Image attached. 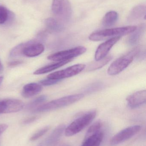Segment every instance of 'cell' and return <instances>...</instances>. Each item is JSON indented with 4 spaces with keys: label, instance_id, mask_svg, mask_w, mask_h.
<instances>
[{
    "label": "cell",
    "instance_id": "14",
    "mask_svg": "<svg viewBox=\"0 0 146 146\" xmlns=\"http://www.w3.org/2000/svg\"><path fill=\"white\" fill-rule=\"evenodd\" d=\"M42 88L41 84L37 83H29L24 86L21 94L24 98H31L40 93Z\"/></svg>",
    "mask_w": 146,
    "mask_h": 146
},
{
    "label": "cell",
    "instance_id": "16",
    "mask_svg": "<svg viewBox=\"0 0 146 146\" xmlns=\"http://www.w3.org/2000/svg\"><path fill=\"white\" fill-rule=\"evenodd\" d=\"M72 60H67L59 61L56 63L50 64L48 66H45L35 71L34 72V74L39 75L45 73L50 72L55 69H58L59 68L67 64L71 61Z\"/></svg>",
    "mask_w": 146,
    "mask_h": 146
},
{
    "label": "cell",
    "instance_id": "4",
    "mask_svg": "<svg viewBox=\"0 0 146 146\" xmlns=\"http://www.w3.org/2000/svg\"><path fill=\"white\" fill-rule=\"evenodd\" d=\"M52 11L59 19L67 21L72 15V8L69 0H53Z\"/></svg>",
    "mask_w": 146,
    "mask_h": 146
},
{
    "label": "cell",
    "instance_id": "24",
    "mask_svg": "<svg viewBox=\"0 0 146 146\" xmlns=\"http://www.w3.org/2000/svg\"><path fill=\"white\" fill-rule=\"evenodd\" d=\"M49 129V127H45L41 129L38 130L31 137L30 140L31 141H34L37 140L38 139L42 137V136L45 134L48 130Z\"/></svg>",
    "mask_w": 146,
    "mask_h": 146
},
{
    "label": "cell",
    "instance_id": "15",
    "mask_svg": "<svg viewBox=\"0 0 146 146\" xmlns=\"http://www.w3.org/2000/svg\"><path fill=\"white\" fill-rule=\"evenodd\" d=\"M104 137L103 133L101 131L91 136L85 138L81 146H99Z\"/></svg>",
    "mask_w": 146,
    "mask_h": 146
},
{
    "label": "cell",
    "instance_id": "11",
    "mask_svg": "<svg viewBox=\"0 0 146 146\" xmlns=\"http://www.w3.org/2000/svg\"><path fill=\"white\" fill-rule=\"evenodd\" d=\"M121 36L115 37L100 44L95 52V61L99 60L107 56L111 48L121 39Z\"/></svg>",
    "mask_w": 146,
    "mask_h": 146
},
{
    "label": "cell",
    "instance_id": "25",
    "mask_svg": "<svg viewBox=\"0 0 146 146\" xmlns=\"http://www.w3.org/2000/svg\"><path fill=\"white\" fill-rule=\"evenodd\" d=\"M142 27H140L139 29H136L135 30V32L134 31V33H133L132 35H131V36L129 38V42L130 43L133 44L135 43L138 40H139V38L140 36L141 35V33L142 32Z\"/></svg>",
    "mask_w": 146,
    "mask_h": 146
},
{
    "label": "cell",
    "instance_id": "32",
    "mask_svg": "<svg viewBox=\"0 0 146 146\" xmlns=\"http://www.w3.org/2000/svg\"><path fill=\"white\" fill-rule=\"evenodd\" d=\"M61 146H70L69 145H62Z\"/></svg>",
    "mask_w": 146,
    "mask_h": 146
},
{
    "label": "cell",
    "instance_id": "26",
    "mask_svg": "<svg viewBox=\"0 0 146 146\" xmlns=\"http://www.w3.org/2000/svg\"><path fill=\"white\" fill-rule=\"evenodd\" d=\"M61 81V80H54V79H51L47 78L45 80H42L40 82L41 85H43L45 86H51L58 83Z\"/></svg>",
    "mask_w": 146,
    "mask_h": 146
},
{
    "label": "cell",
    "instance_id": "5",
    "mask_svg": "<svg viewBox=\"0 0 146 146\" xmlns=\"http://www.w3.org/2000/svg\"><path fill=\"white\" fill-rule=\"evenodd\" d=\"M87 51V48L84 46H79L67 50H63L50 55L48 60L54 61H61L67 60H72L73 58L83 54Z\"/></svg>",
    "mask_w": 146,
    "mask_h": 146
},
{
    "label": "cell",
    "instance_id": "10",
    "mask_svg": "<svg viewBox=\"0 0 146 146\" xmlns=\"http://www.w3.org/2000/svg\"><path fill=\"white\" fill-rule=\"evenodd\" d=\"M44 49V46L42 44L35 40H31L24 43L22 55L27 57H35L41 54Z\"/></svg>",
    "mask_w": 146,
    "mask_h": 146
},
{
    "label": "cell",
    "instance_id": "6",
    "mask_svg": "<svg viewBox=\"0 0 146 146\" xmlns=\"http://www.w3.org/2000/svg\"><path fill=\"white\" fill-rule=\"evenodd\" d=\"M141 128V127L139 125H135L129 127L121 130L114 135L111 139L110 142L111 145H117L128 140L138 133Z\"/></svg>",
    "mask_w": 146,
    "mask_h": 146
},
{
    "label": "cell",
    "instance_id": "21",
    "mask_svg": "<svg viewBox=\"0 0 146 146\" xmlns=\"http://www.w3.org/2000/svg\"><path fill=\"white\" fill-rule=\"evenodd\" d=\"M111 59V56H106L105 58L102 60L96 61V62L92 63L90 65L89 69L90 71H92V70H96L99 69L103 67L105 65H106L108 62H109Z\"/></svg>",
    "mask_w": 146,
    "mask_h": 146
},
{
    "label": "cell",
    "instance_id": "3",
    "mask_svg": "<svg viewBox=\"0 0 146 146\" xmlns=\"http://www.w3.org/2000/svg\"><path fill=\"white\" fill-rule=\"evenodd\" d=\"M97 111H90L76 119L65 128L66 136H72L82 131L92 122L96 117Z\"/></svg>",
    "mask_w": 146,
    "mask_h": 146
},
{
    "label": "cell",
    "instance_id": "27",
    "mask_svg": "<svg viewBox=\"0 0 146 146\" xmlns=\"http://www.w3.org/2000/svg\"><path fill=\"white\" fill-rule=\"evenodd\" d=\"M38 117L37 116H33L32 117H28L23 121V123L25 124H29L35 121L37 119Z\"/></svg>",
    "mask_w": 146,
    "mask_h": 146
},
{
    "label": "cell",
    "instance_id": "18",
    "mask_svg": "<svg viewBox=\"0 0 146 146\" xmlns=\"http://www.w3.org/2000/svg\"><path fill=\"white\" fill-rule=\"evenodd\" d=\"M45 25L49 30L56 32L61 31L64 28V26L60 21L53 18L46 19Z\"/></svg>",
    "mask_w": 146,
    "mask_h": 146
},
{
    "label": "cell",
    "instance_id": "30",
    "mask_svg": "<svg viewBox=\"0 0 146 146\" xmlns=\"http://www.w3.org/2000/svg\"><path fill=\"white\" fill-rule=\"evenodd\" d=\"M3 71V67L2 64L1 60H0V73H1Z\"/></svg>",
    "mask_w": 146,
    "mask_h": 146
},
{
    "label": "cell",
    "instance_id": "19",
    "mask_svg": "<svg viewBox=\"0 0 146 146\" xmlns=\"http://www.w3.org/2000/svg\"><path fill=\"white\" fill-rule=\"evenodd\" d=\"M118 13L115 11L108 12L104 17L102 24L105 27H109L115 25L118 19Z\"/></svg>",
    "mask_w": 146,
    "mask_h": 146
},
{
    "label": "cell",
    "instance_id": "20",
    "mask_svg": "<svg viewBox=\"0 0 146 146\" xmlns=\"http://www.w3.org/2000/svg\"><path fill=\"white\" fill-rule=\"evenodd\" d=\"M146 13V7L144 5L136 6L132 10L129 19V20H135L142 18Z\"/></svg>",
    "mask_w": 146,
    "mask_h": 146
},
{
    "label": "cell",
    "instance_id": "17",
    "mask_svg": "<svg viewBox=\"0 0 146 146\" xmlns=\"http://www.w3.org/2000/svg\"><path fill=\"white\" fill-rule=\"evenodd\" d=\"M14 18L13 13L6 7L0 5V25L10 23L13 21Z\"/></svg>",
    "mask_w": 146,
    "mask_h": 146
},
{
    "label": "cell",
    "instance_id": "2",
    "mask_svg": "<svg viewBox=\"0 0 146 146\" xmlns=\"http://www.w3.org/2000/svg\"><path fill=\"white\" fill-rule=\"evenodd\" d=\"M137 29L135 26H129L124 27L111 28L98 31L93 33L90 35L89 39L92 41L98 42L108 38L121 36L132 33Z\"/></svg>",
    "mask_w": 146,
    "mask_h": 146
},
{
    "label": "cell",
    "instance_id": "8",
    "mask_svg": "<svg viewBox=\"0 0 146 146\" xmlns=\"http://www.w3.org/2000/svg\"><path fill=\"white\" fill-rule=\"evenodd\" d=\"M133 60V56L131 55L120 57L111 64L107 72L110 76L118 74L128 67Z\"/></svg>",
    "mask_w": 146,
    "mask_h": 146
},
{
    "label": "cell",
    "instance_id": "22",
    "mask_svg": "<svg viewBox=\"0 0 146 146\" xmlns=\"http://www.w3.org/2000/svg\"><path fill=\"white\" fill-rule=\"evenodd\" d=\"M101 127H102V123L100 121H97L94 123L88 129L85 138H87L101 131Z\"/></svg>",
    "mask_w": 146,
    "mask_h": 146
},
{
    "label": "cell",
    "instance_id": "23",
    "mask_svg": "<svg viewBox=\"0 0 146 146\" xmlns=\"http://www.w3.org/2000/svg\"><path fill=\"white\" fill-rule=\"evenodd\" d=\"M46 98H47V97L45 95H42V96H39L31 101V103L28 105V107L27 108L30 109L34 108V107L38 106L39 105H40V104L43 103L46 100Z\"/></svg>",
    "mask_w": 146,
    "mask_h": 146
},
{
    "label": "cell",
    "instance_id": "31",
    "mask_svg": "<svg viewBox=\"0 0 146 146\" xmlns=\"http://www.w3.org/2000/svg\"><path fill=\"white\" fill-rule=\"evenodd\" d=\"M3 80V77L0 76V85H1L2 82Z\"/></svg>",
    "mask_w": 146,
    "mask_h": 146
},
{
    "label": "cell",
    "instance_id": "28",
    "mask_svg": "<svg viewBox=\"0 0 146 146\" xmlns=\"http://www.w3.org/2000/svg\"><path fill=\"white\" fill-rule=\"evenodd\" d=\"M22 63L21 61L16 60L11 61L8 63L9 66H19L20 64H21Z\"/></svg>",
    "mask_w": 146,
    "mask_h": 146
},
{
    "label": "cell",
    "instance_id": "12",
    "mask_svg": "<svg viewBox=\"0 0 146 146\" xmlns=\"http://www.w3.org/2000/svg\"><path fill=\"white\" fill-rule=\"evenodd\" d=\"M127 100L130 108L134 109L139 107L145 103L146 90H141L127 97Z\"/></svg>",
    "mask_w": 146,
    "mask_h": 146
},
{
    "label": "cell",
    "instance_id": "1",
    "mask_svg": "<svg viewBox=\"0 0 146 146\" xmlns=\"http://www.w3.org/2000/svg\"><path fill=\"white\" fill-rule=\"evenodd\" d=\"M84 97V94H79L63 97L37 106L33 111L34 112H44L54 110L72 104Z\"/></svg>",
    "mask_w": 146,
    "mask_h": 146
},
{
    "label": "cell",
    "instance_id": "13",
    "mask_svg": "<svg viewBox=\"0 0 146 146\" xmlns=\"http://www.w3.org/2000/svg\"><path fill=\"white\" fill-rule=\"evenodd\" d=\"M65 125L62 124L57 127L45 141L46 146H55L57 145L65 131Z\"/></svg>",
    "mask_w": 146,
    "mask_h": 146
},
{
    "label": "cell",
    "instance_id": "9",
    "mask_svg": "<svg viewBox=\"0 0 146 146\" xmlns=\"http://www.w3.org/2000/svg\"><path fill=\"white\" fill-rule=\"evenodd\" d=\"M21 100L14 99H5L0 101V114L13 113L21 110L24 107Z\"/></svg>",
    "mask_w": 146,
    "mask_h": 146
},
{
    "label": "cell",
    "instance_id": "7",
    "mask_svg": "<svg viewBox=\"0 0 146 146\" xmlns=\"http://www.w3.org/2000/svg\"><path fill=\"white\" fill-rule=\"evenodd\" d=\"M85 64H76L63 70L51 73L48 76L47 78L61 80L62 79L72 77L79 74L85 69Z\"/></svg>",
    "mask_w": 146,
    "mask_h": 146
},
{
    "label": "cell",
    "instance_id": "29",
    "mask_svg": "<svg viewBox=\"0 0 146 146\" xmlns=\"http://www.w3.org/2000/svg\"><path fill=\"white\" fill-rule=\"evenodd\" d=\"M8 126L6 124H0V135L5 131L7 128Z\"/></svg>",
    "mask_w": 146,
    "mask_h": 146
}]
</instances>
